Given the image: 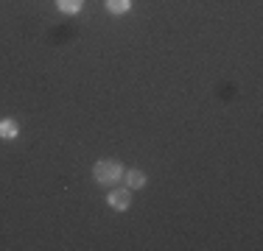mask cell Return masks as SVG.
I'll list each match as a JSON object with an SVG mask.
<instances>
[{"label": "cell", "instance_id": "1", "mask_svg": "<svg viewBox=\"0 0 263 251\" xmlns=\"http://www.w3.org/2000/svg\"><path fill=\"white\" fill-rule=\"evenodd\" d=\"M123 179V165L118 159H98L92 165V181L101 187H115Z\"/></svg>", "mask_w": 263, "mask_h": 251}, {"label": "cell", "instance_id": "2", "mask_svg": "<svg viewBox=\"0 0 263 251\" xmlns=\"http://www.w3.org/2000/svg\"><path fill=\"white\" fill-rule=\"evenodd\" d=\"M106 204H109V210H115V212H126L132 206V190L129 187H109Z\"/></svg>", "mask_w": 263, "mask_h": 251}, {"label": "cell", "instance_id": "3", "mask_svg": "<svg viewBox=\"0 0 263 251\" xmlns=\"http://www.w3.org/2000/svg\"><path fill=\"white\" fill-rule=\"evenodd\" d=\"M20 137V120L17 117H0V140L11 142Z\"/></svg>", "mask_w": 263, "mask_h": 251}, {"label": "cell", "instance_id": "4", "mask_svg": "<svg viewBox=\"0 0 263 251\" xmlns=\"http://www.w3.org/2000/svg\"><path fill=\"white\" fill-rule=\"evenodd\" d=\"M123 181H126L129 190H143V187H146V173L132 168V171H123Z\"/></svg>", "mask_w": 263, "mask_h": 251}, {"label": "cell", "instance_id": "5", "mask_svg": "<svg viewBox=\"0 0 263 251\" xmlns=\"http://www.w3.org/2000/svg\"><path fill=\"white\" fill-rule=\"evenodd\" d=\"M104 9L109 11L112 17H123V14H129V11H132V0H106Z\"/></svg>", "mask_w": 263, "mask_h": 251}, {"label": "cell", "instance_id": "6", "mask_svg": "<svg viewBox=\"0 0 263 251\" xmlns=\"http://www.w3.org/2000/svg\"><path fill=\"white\" fill-rule=\"evenodd\" d=\"M56 9H59L62 14L73 17V14H79V11L84 9V0H56Z\"/></svg>", "mask_w": 263, "mask_h": 251}]
</instances>
